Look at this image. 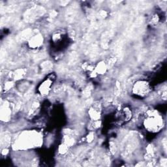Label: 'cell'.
Listing matches in <instances>:
<instances>
[{
  "instance_id": "obj_1",
  "label": "cell",
  "mask_w": 167,
  "mask_h": 167,
  "mask_svg": "<svg viewBox=\"0 0 167 167\" xmlns=\"http://www.w3.org/2000/svg\"><path fill=\"white\" fill-rule=\"evenodd\" d=\"M144 125L146 128L150 131H158L163 126V119L157 115H149V117L144 122Z\"/></svg>"
},
{
  "instance_id": "obj_2",
  "label": "cell",
  "mask_w": 167,
  "mask_h": 167,
  "mask_svg": "<svg viewBox=\"0 0 167 167\" xmlns=\"http://www.w3.org/2000/svg\"><path fill=\"white\" fill-rule=\"evenodd\" d=\"M133 92L136 95L141 97L146 96L150 92V86L146 81H138L133 86Z\"/></svg>"
},
{
  "instance_id": "obj_3",
  "label": "cell",
  "mask_w": 167,
  "mask_h": 167,
  "mask_svg": "<svg viewBox=\"0 0 167 167\" xmlns=\"http://www.w3.org/2000/svg\"><path fill=\"white\" fill-rule=\"evenodd\" d=\"M42 38L41 35L35 36L34 37H33L31 41H30V45L31 46H33V48H37L42 44Z\"/></svg>"
},
{
  "instance_id": "obj_4",
  "label": "cell",
  "mask_w": 167,
  "mask_h": 167,
  "mask_svg": "<svg viewBox=\"0 0 167 167\" xmlns=\"http://www.w3.org/2000/svg\"><path fill=\"white\" fill-rule=\"evenodd\" d=\"M50 84H51V82H50V81H47L45 82L44 83H42L41 86V88H40L41 93L46 94L47 93H48L50 89Z\"/></svg>"
},
{
  "instance_id": "obj_5",
  "label": "cell",
  "mask_w": 167,
  "mask_h": 167,
  "mask_svg": "<svg viewBox=\"0 0 167 167\" xmlns=\"http://www.w3.org/2000/svg\"><path fill=\"white\" fill-rule=\"evenodd\" d=\"M107 69V66L106 64H105L104 62H101L96 67V71L97 73L99 74H103L104 72L106 71Z\"/></svg>"
},
{
  "instance_id": "obj_6",
  "label": "cell",
  "mask_w": 167,
  "mask_h": 167,
  "mask_svg": "<svg viewBox=\"0 0 167 167\" xmlns=\"http://www.w3.org/2000/svg\"><path fill=\"white\" fill-rule=\"evenodd\" d=\"M89 116H91L94 120H97L99 118V113L97 110L95 109H91V110L89 111Z\"/></svg>"
}]
</instances>
